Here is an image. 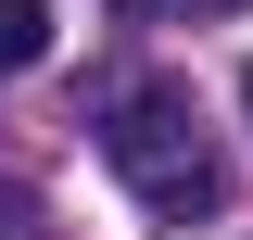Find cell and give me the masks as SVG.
<instances>
[{
	"mask_svg": "<svg viewBox=\"0 0 253 240\" xmlns=\"http://www.w3.org/2000/svg\"><path fill=\"white\" fill-rule=\"evenodd\" d=\"M101 152H114V177L139 190L152 215H215V202H228V164H215V139H203V101H190V89H165V76L114 89Z\"/></svg>",
	"mask_w": 253,
	"mask_h": 240,
	"instance_id": "6da1fadb",
	"label": "cell"
},
{
	"mask_svg": "<svg viewBox=\"0 0 253 240\" xmlns=\"http://www.w3.org/2000/svg\"><path fill=\"white\" fill-rule=\"evenodd\" d=\"M51 63V0H0V76Z\"/></svg>",
	"mask_w": 253,
	"mask_h": 240,
	"instance_id": "7a4b0ae2",
	"label": "cell"
},
{
	"mask_svg": "<svg viewBox=\"0 0 253 240\" xmlns=\"http://www.w3.org/2000/svg\"><path fill=\"white\" fill-rule=\"evenodd\" d=\"M114 13H126V26H152V13H177V0H114Z\"/></svg>",
	"mask_w": 253,
	"mask_h": 240,
	"instance_id": "3957f363",
	"label": "cell"
},
{
	"mask_svg": "<svg viewBox=\"0 0 253 240\" xmlns=\"http://www.w3.org/2000/svg\"><path fill=\"white\" fill-rule=\"evenodd\" d=\"M241 114H253V63H241Z\"/></svg>",
	"mask_w": 253,
	"mask_h": 240,
	"instance_id": "277c9868",
	"label": "cell"
}]
</instances>
